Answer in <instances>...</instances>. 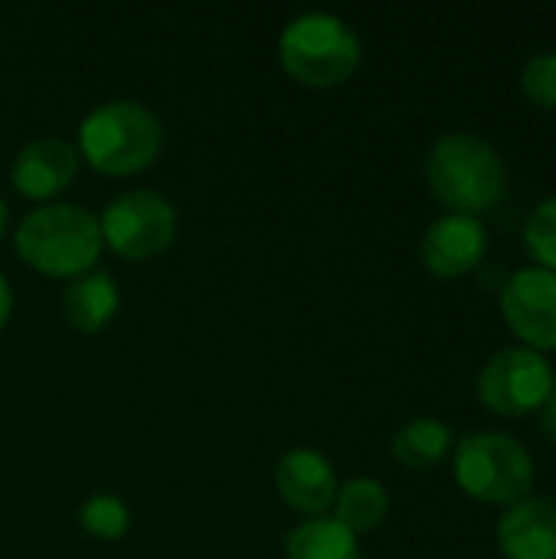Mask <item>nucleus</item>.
I'll return each instance as SVG.
<instances>
[{
    "label": "nucleus",
    "mask_w": 556,
    "mask_h": 559,
    "mask_svg": "<svg viewBox=\"0 0 556 559\" xmlns=\"http://www.w3.org/2000/svg\"><path fill=\"white\" fill-rule=\"evenodd\" d=\"M488 255V229L478 216L446 213L429 223L423 233L419 259L433 278H462L472 275Z\"/></svg>",
    "instance_id": "1a4fd4ad"
},
{
    "label": "nucleus",
    "mask_w": 556,
    "mask_h": 559,
    "mask_svg": "<svg viewBox=\"0 0 556 559\" xmlns=\"http://www.w3.org/2000/svg\"><path fill=\"white\" fill-rule=\"evenodd\" d=\"M521 92L531 105L544 111H556V49L528 59L521 72Z\"/></svg>",
    "instance_id": "6ab92c4d"
},
{
    "label": "nucleus",
    "mask_w": 556,
    "mask_h": 559,
    "mask_svg": "<svg viewBox=\"0 0 556 559\" xmlns=\"http://www.w3.org/2000/svg\"><path fill=\"white\" fill-rule=\"evenodd\" d=\"M161 151V118L134 98L102 102L79 124V157L108 177H131L147 170Z\"/></svg>",
    "instance_id": "7ed1b4c3"
},
{
    "label": "nucleus",
    "mask_w": 556,
    "mask_h": 559,
    "mask_svg": "<svg viewBox=\"0 0 556 559\" xmlns=\"http://www.w3.org/2000/svg\"><path fill=\"white\" fill-rule=\"evenodd\" d=\"M390 514V495L377 478H351L338 488L334 521L344 524L354 537L377 531Z\"/></svg>",
    "instance_id": "dca6fc26"
},
{
    "label": "nucleus",
    "mask_w": 556,
    "mask_h": 559,
    "mask_svg": "<svg viewBox=\"0 0 556 559\" xmlns=\"http://www.w3.org/2000/svg\"><path fill=\"white\" fill-rule=\"evenodd\" d=\"M541 432H544V439L556 449V386L554 393L547 396V403L541 406Z\"/></svg>",
    "instance_id": "aec40b11"
},
{
    "label": "nucleus",
    "mask_w": 556,
    "mask_h": 559,
    "mask_svg": "<svg viewBox=\"0 0 556 559\" xmlns=\"http://www.w3.org/2000/svg\"><path fill=\"white\" fill-rule=\"evenodd\" d=\"M177 206L157 190H128L98 216L102 242L131 262H147L167 252L177 239Z\"/></svg>",
    "instance_id": "423d86ee"
},
{
    "label": "nucleus",
    "mask_w": 556,
    "mask_h": 559,
    "mask_svg": "<svg viewBox=\"0 0 556 559\" xmlns=\"http://www.w3.org/2000/svg\"><path fill=\"white\" fill-rule=\"evenodd\" d=\"M285 559H364L357 537L334 518H308L285 537Z\"/></svg>",
    "instance_id": "2eb2a0df"
},
{
    "label": "nucleus",
    "mask_w": 556,
    "mask_h": 559,
    "mask_svg": "<svg viewBox=\"0 0 556 559\" xmlns=\"http://www.w3.org/2000/svg\"><path fill=\"white\" fill-rule=\"evenodd\" d=\"M524 252L537 269L556 272V197L534 206L524 223Z\"/></svg>",
    "instance_id": "a211bd4d"
},
{
    "label": "nucleus",
    "mask_w": 556,
    "mask_h": 559,
    "mask_svg": "<svg viewBox=\"0 0 556 559\" xmlns=\"http://www.w3.org/2000/svg\"><path fill=\"white\" fill-rule=\"evenodd\" d=\"M279 59L295 82L308 88H334L357 72L364 46L347 20L311 10L282 26Z\"/></svg>",
    "instance_id": "20e7f679"
},
{
    "label": "nucleus",
    "mask_w": 556,
    "mask_h": 559,
    "mask_svg": "<svg viewBox=\"0 0 556 559\" xmlns=\"http://www.w3.org/2000/svg\"><path fill=\"white\" fill-rule=\"evenodd\" d=\"M16 255L52 278H79L95 269L105 242L98 216L79 203H43L29 210L13 233Z\"/></svg>",
    "instance_id": "f03ea898"
},
{
    "label": "nucleus",
    "mask_w": 556,
    "mask_h": 559,
    "mask_svg": "<svg viewBox=\"0 0 556 559\" xmlns=\"http://www.w3.org/2000/svg\"><path fill=\"white\" fill-rule=\"evenodd\" d=\"M452 449H456V436H452V429H449L442 419H436V416L410 419L406 426L397 429V436H393V442H390L393 459H397L403 468H413V472L436 468Z\"/></svg>",
    "instance_id": "4468645a"
},
{
    "label": "nucleus",
    "mask_w": 556,
    "mask_h": 559,
    "mask_svg": "<svg viewBox=\"0 0 556 559\" xmlns=\"http://www.w3.org/2000/svg\"><path fill=\"white\" fill-rule=\"evenodd\" d=\"M79 147L62 138H33L10 164V183L29 200H49L62 193L79 174Z\"/></svg>",
    "instance_id": "9d476101"
},
{
    "label": "nucleus",
    "mask_w": 556,
    "mask_h": 559,
    "mask_svg": "<svg viewBox=\"0 0 556 559\" xmlns=\"http://www.w3.org/2000/svg\"><path fill=\"white\" fill-rule=\"evenodd\" d=\"M275 488L279 498L308 518H324L338 498V472L334 465L315 449H288L275 465Z\"/></svg>",
    "instance_id": "9b49d317"
},
{
    "label": "nucleus",
    "mask_w": 556,
    "mask_h": 559,
    "mask_svg": "<svg viewBox=\"0 0 556 559\" xmlns=\"http://www.w3.org/2000/svg\"><path fill=\"white\" fill-rule=\"evenodd\" d=\"M10 311H13V292H10L7 275L0 272V331H3V324L10 321Z\"/></svg>",
    "instance_id": "412c9836"
},
{
    "label": "nucleus",
    "mask_w": 556,
    "mask_h": 559,
    "mask_svg": "<svg viewBox=\"0 0 556 559\" xmlns=\"http://www.w3.org/2000/svg\"><path fill=\"white\" fill-rule=\"evenodd\" d=\"M452 475L462 495L478 504L511 508L534 488V455L508 432H472L452 449Z\"/></svg>",
    "instance_id": "39448f33"
},
{
    "label": "nucleus",
    "mask_w": 556,
    "mask_h": 559,
    "mask_svg": "<svg viewBox=\"0 0 556 559\" xmlns=\"http://www.w3.org/2000/svg\"><path fill=\"white\" fill-rule=\"evenodd\" d=\"M79 524L85 534L98 540H121L131 527V511L115 495H92L79 508Z\"/></svg>",
    "instance_id": "f3484780"
},
{
    "label": "nucleus",
    "mask_w": 556,
    "mask_h": 559,
    "mask_svg": "<svg viewBox=\"0 0 556 559\" xmlns=\"http://www.w3.org/2000/svg\"><path fill=\"white\" fill-rule=\"evenodd\" d=\"M554 386V367L544 354L531 347H505L482 367L475 393L488 413L521 419L541 413Z\"/></svg>",
    "instance_id": "0eeeda50"
},
{
    "label": "nucleus",
    "mask_w": 556,
    "mask_h": 559,
    "mask_svg": "<svg viewBox=\"0 0 556 559\" xmlns=\"http://www.w3.org/2000/svg\"><path fill=\"white\" fill-rule=\"evenodd\" d=\"M118 308H121L118 282L102 269L72 278L69 288L62 292V314L82 334H98L102 328H108Z\"/></svg>",
    "instance_id": "ddd939ff"
},
{
    "label": "nucleus",
    "mask_w": 556,
    "mask_h": 559,
    "mask_svg": "<svg viewBox=\"0 0 556 559\" xmlns=\"http://www.w3.org/2000/svg\"><path fill=\"white\" fill-rule=\"evenodd\" d=\"M501 318L508 331L537 354L556 350V272L524 265L501 288Z\"/></svg>",
    "instance_id": "6e6552de"
},
{
    "label": "nucleus",
    "mask_w": 556,
    "mask_h": 559,
    "mask_svg": "<svg viewBox=\"0 0 556 559\" xmlns=\"http://www.w3.org/2000/svg\"><path fill=\"white\" fill-rule=\"evenodd\" d=\"M7 203H3V197H0V236H3V229H7Z\"/></svg>",
    "instance_id": "4be33fe9"
},
{
    "label": "nucleus",
    "mask_w": 556,
    "mask_h": 559,
    "mask_svg": "<svg viewBox=\"0 0 556 559\" xmlns=\"http://www.w3.org/2000/svg\"><path fill=\"white\" fill-rule=\"evenodd\" d=\"M426 183L449 213L482 219L505 200L508 167L492 141L472 131H449L429 147Z\"/></svg>",
    "instance_id": "f257e3e1"
},
{
    "label": "nucleus",
    "mask_w": 556,
    "mask_h": 559,
    "mask_svg": "<svg viewBox=\"0 0 556 559\" xmlns=\"http://www.w3.org/2000/svg\"><path fill=\"white\" fill-rule=\"evenodd\" d=\"M495 537L505 559H556L554 495H528L505 508Z\"/></svg>",
    "instance_id": "f8f14e48"
}]
</instances>
